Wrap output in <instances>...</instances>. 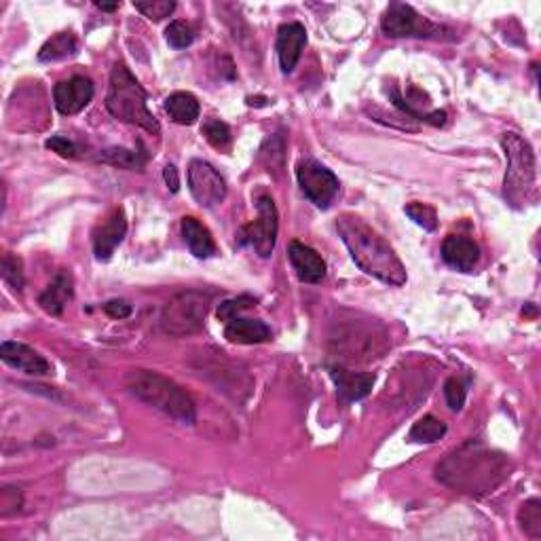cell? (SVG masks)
Returning <instances> with one entry per match:
<instances>
[{"instance_id": "1", "label": "cell", "mask_w": 541, "mask_h": 541, "mask_svg": "<svg viewBox=\"0 0 541 541\" xmlns=\"http://www.w3.org/2000/svg\"><path fill=\"white\" fill-rule=\"evenodd\" d=\"M512 463L506 455L480 440H467L435 466V478L466 495H487L510 478Z\"/></svg>"}, {"instance_id": "2", "label": "cell", "mask_w": 541, "mask_h": 541, "mask_svg": "<svg viewBox=\"0 0 541 541\" xmlns=\"http://www.w3.org/2000/svg\"><path fill=\"white\" fill-rule=\"evenodd\" d=\"M336 231L364 273L372 275L389 286L406 284V269L397 254L377 231L370 229L362 218L343 214L336 220Z\"/></svg>"}, {"instance_id": "3", "label": "cell", "mask_w": 541, "mask_h": 541, "mask_svg": "<svg viewBox=\"0 0 541 541\" xmlns=\"http://www.w3.org/2000/svg\"><path fill=\"white\" fill-rule=\"evenodd\" d=\"M125 389L140 402L157 408V411L176 419V421L186 425L195 423L197 411L191 396L180 385H176L174 380L154 372V370H129L125 374Z\"/></svg>"}, {"instance_id": "4", "label": "cell", "mask_w": 541, "mask_h": 541, "mask_svg": "<svg viewBox=\"0 0 541 541\" xmlns=\"http://www.w3.org/2000/svg\"><path fill=\"white\" fill-rule=\"evenodd\" d=\"M106 108L114 119L142 127V129L159 134L161 125L148 110V96L145 87L137 82L125 64H114L110 73V85L106 93Z\"/></svg>"}, {"instance_id": "5", "label": "cell", "mask_w": 541, "mask_h": 541, "mask_svg": "<svg viewBox=\"0 0 541 541\" xmlns=\"http://www.w3.org/2000/svg\"><path fill=\"white\" fill-rule=\"evenodd\" d=\"M501 146L507 159L504 197L512 208L529 206L537 199V163H535L533 146L514 131L504 134Z\"/></svg>"}, {"instance_id": "6", "label": "cell", "mask_w": 541, "mask_h": 541, "mask_svg": "<svg viewBox=\"0 0 541 541\" xmlns=\"http://www.w3.org/2000/svg\"><path fill=\"white\" fill-rule=\"evenodd\" d=\"M212 296L199 290H184L169 298L161 311V330L168 336L182 339L199 333L206 324Z\"/></svg>"}, {"instance_id": "7", "label": "cell", "mask_w": 541, "mask_h": 541, "mask_svg": "<svg viewBox=\"0 0 541 541\" xmlns=\"http://www.w3.org/2000/svg\"><path fill=\"white\" fill-rule=\"evenodd\" d=\"M380 27L389 38H404V36H419V38H443L451 35L444 26L434 24L423 15H419L411 4L404 3H391L385 11Z\"/></svg>"}, {"instance_id": "8", "label": "cell", "mask_w": 541, "mask_h": 541, "mask_svg": "<svg viewBox=\"0 0 541 541\" xmlns=\"http://www.w3.org/2000/svg\"><path fill=\"white\" fill-rule=\"evenodd\" d=\"M258 218L252 224H246L244 229L237 233L239 237V244L244 246H254V250L261 258H269L273 254L275 239H278V229H279V218H278V208H275L273 199L263 195L256 201Z\"/></svg>"}, {"instance_id": "9", "label": "cell", "mask_w": 541, "mask_h": 541, "mask_svg": "<svg viewBox=\"0 0 541 541\" xmlns=\"http://www.w3.org/2000/svg\"><path fill=\"white\" fill-rule=\"evenodd\" d=\"M379 328L372 325H349V328L339 330V334L333 336V343H336V349H339L341 357L345 360H372V357H380V353L385 351V334H377Z\"/></svg>"}, {"instance_id": "10", "label": "cell", "mask_w": 541, "mask_h": 541, "mask_svg": "<svg viewBox=\"0 0 541 541\" xmlns=\"http://www.w3.org/2000/svg\"><path fill=\"white\" fill-rule=\"evenodd\" d=\"M296 178L309 201L316 203L322 209L330 208V203L339 195V178L328 168H324L322 163L313 161V159H305V161L298 163Z\"/></svg>"}, {"instance_id": "11", "label": "cell", "mask_w": 541, "mask_h": 541, "mask_svg": "<svg viewBox=\"0 0 541 541\" xmlns=\"http://www.w3.org/2000/svg\"><path fill=\"white\" fill-rule=\"evenodd\" d=\"M189 189L201 208H216L226 197L224 178L203 159H192L189 163Z\"/></svg>"}, {"instance_id": "12", "label": "cell", "mask_w": 541, "mask_h": 541, "mask_svg": "<svg viewBox=\"0 0 541 541\" xmlns=\"http://www.w3.org/2000/svg\"><path fill=\"white\" fill-rule=\"evenodd\" d=\"M93 99V82L85 76H73V79L58 82L53 87V102L59 113L70 117V114H79L81 110L90 106Z\"/></svg>"}, {"instance_id": "13", "label": "cell", "mask_w": 541, "mask_h": 541, "mask_svg": "<svg viewBox=\"0 0 541 541\" xmlns=\"http://www.w3.org/2000/svg\"><path fill=\"white\" fill-rule=\"evenodd\" d=\"M127 233V218L125 212L121 208L114 209L108 218H104L102 223L96 226L93 231V252L99 263L110 261L114 250H117L121 241Z\"/></svg>"}, {"instance_id": "14", "label": "cell", "mask_w": 541, "mask_h": 541, "mask_svg": "<svg viewBox=\"0 0 541 541\" xmlns=\"http://www.w3.org/2000/svg\"><path fill=\"white\" fill-rule=\"evenodd\" d=\"M0 357L7 366L21 370L26 374H36L38 377V374L51 372V364L41 353L24 343H18V341H4L3 347H0Z\"/></svg>"}, {"instance_id": "15", "label": "cell", "mask_w": 541, "mask_h": 541, "mask_svg": "<svg viewBox=\"0 0 541 541\" xmlns=\"http://www.w3.org/2000/svg\"><path fill=\"white\" fill-rule=\"evenodd\" d=\"M307 45V30L298 21L284 24L278 32V58L281 64V73L290 74L301 59L302 49Z\"/></svg>"}, {"instance_id": "16", "label": "cell", "mask_w": 541, "mask_h": 541, "mask_svg": "<svg viewBox=\"0 0 541 541\" xmlns=\"http://www.w3.org/2000/svg\"><path fill=\"white\" fill-rule=\"evenodd\" d=\"M330 377L336 385V394L343 402H360L372 391L374 374L353 372L343 366L330 368Z\"/></svg>"}, {"instance_id": "17", "label": "cell", "mask_w": 541, "mask_h": 541, "mask_svg": "<svg viewBox=\"0 0 541 541\" xmlns=\"http://www.w3.org/2000/svg\"><path fill=\"white\" fill-rule=\"evenodd\" d=\"M290 263L294 267L298 279L305 284H319L325 278V263L319 254L302 244V241H292L290 244Z\"/></svg>"}, {"instance_id": "18", "label": "cell", "mask_w": 541, "mask_h": 541, "mask_svg": "<svg viewBox=\"0 0 541 541\" xmlns=\"http://www.w3.org/2000/svg\"><path fill=\"white\" fill-rule=\"evenodd\" d=\"M443 258L452 269L469 273L480 261V250L472 239L461 235H449L443 244Z\"/></svg>"}, {"instance_id": "19", "label": "cell", "mask_w": 541, "mask_h": 541, "mask_svg": "<svg viewBox=\"0 0 541 541\" xmlns=\"http://www.w3.org/2000/svg\"><path fill=\"white\" fill-rule=\"evenodd\" d=\"M224 336L226 341H231L235 345H258L267 343L270 339V328L261 319L235 318L231 322H226Z\"/></svg>"}, {"instance_id": "20", "label": "cell", "mask_w": 541, "mask_h": 541, "mask_svg": "<svg viewBox=\"0 0 541 541\" xmlns=\"http://www.w3.org/2000/svg\"><path fill=\"white\" fill-rule=\"evenodd\" d=\"M70 298H73V278H70L68 270H59L51 284L47 286V290L38 298V305L45 309L49 316H62L66 302Z\"/></svg>"}, {"instance_id": "21", "label": "cell", "mask_w": 541, "mask_h": 541, "mask_svg": "<svg viewBox=\"0 0 541 541\" xmlns=\"http://www.w3.org/2000/svg\"><path fill=\"white\" fill-rule=\"evenodd\" d=\"M182 237H184L186 246H189L191 254H195L197 258H209L214 252H216V246H214L212 233L199 223L197 218L184 216L182 218Z\"/></svg>"}, {"instance_id": "22", "label": "cell", "mask_w": 541, "mask_h": 541, "mask_svg": "<svg viewBox=\"0 0 541 541\" xmlns=\"http://www.w3.org/2000/svg\"><path fill=\"white\" fill-rule=\"evenodd\" d=\"M165 113L178 125H192L199 119L201 108H199L197 98L192 93L176 91L169 98H165Z\"/></svg>"}, {"instance_id": "23", "label": "cell", "mask_w": 541, "mask_h": 541, "mask_svg": "<svg viewBox=\"0 0 541 541\" xmlns=\"http://www.w3.org/2000/svg\"><path fill=\"white\" fill-rule=\"evenodd\" d=\"M76 38L70 35V32H59V35H55L49 38L45 45L41 47V51H38V59L41 62H59V59L70 58V55L76 53Z\"/></svg>"}, {"instance_id": "24", "label": "cell", "mask_w": 541, "mask_h": 541, "mask_svg": "<svg viewBox=\"0 0 541 541\" xmlns=\"http://www.w3.org/2000/svg\"><path fill=\"white\" fill-rule=\"evenodd\" d=\"M98 161L123 169H142L146 163V151H129V148H106L98 154Z\"/></svg>"}, {"instance_id": "25", "label": "cell", "mask_w": 541, "mask_h": 541, "mask_svg": "<svg viewBox=\"0 0 541 541\" xmlns=\"http://www.w3.org/2000/svg\"><path fill=\"white\" fill-rule=\"evenodd\" d=\"M444 434H446V425L440 421V419L427 415V417L419 419V421L412 425L408 438H411L412 443H419V444H434V443H438Z\"/></svg>"}, {"instance_id": "26", "label": "cell", "mask_w": 541, "mask_h": 541, "mask_svg": "<svg viewBox=\"0 0 541 541\" xmlns=\"http://www.w3.org/2000/svg\"><path fill=\"white\" fill-rule=\"evenodd\" d=\"M518 524L524 535L531 539H541V501L537 497L527 499L518 510Z\"/></svg>"}, {"instance_id": "27", "label": "cell", "mask_w": 541, "mask_h": 541, "mask_svg": "<svg viewBox=\"0 0 541 541\" xmlns=\"http://www.w3.org/2000/svg\"><path fill=\"white\" fill-rule=\"evenodd\" d=\"M0 273H3V279L7 281L13 290H21L24 288V264L15 254L4 252L3 254V264H0Z\"/></svg>"}, {"instance_id": "28", "label": "cell", "mask_w": 541, "mask_h": 541, "mask_svg": "<svg viewBox=\"0 0 541 541\" xmlns=\"http://www.w3.org/2000/svg\"><path fill=\"white\" fill-rule=\"evenodd\" d=\"M134 7L151 21H161L174 13L176 3L172 0H137Z\"/></svg>"}, {"instance_id": "29", "label": "cell", "mask_w": 541, "mask_h": 541, "mask_svg": "<svg viewBox=\"0 0 541 541\" xmlns=\"http://www.w3.org/2000/svg\"><path fill=\"white\" fill-rule=\"evenodd\" d=\"M284 151H286V142L279 134H275L273 137H269L264 142V146L261 148V159L264 165L270 169H281L284 168Z\"/></svg>"}, {"instance_id": "30", "label": "cell", "mask_w": 541, "mask_h": 541, "mask_svg": "<svg viewBox=\"0 0 541 541\" xmlns=\"http://www.w3.org/2000/svg\"><path fill=\"white\" fill-rule=\"evenodd\" d=\"M254 305H256V298L241 294V296L229 298V301L220 302L216 316H218V319H223V322H231V319L239 318V313L247 311V309H252Z\"/></svg>"}, {"instance_id": "31", "label": "cell", "mask_w": 541, "mask_h": 541, "mask_svg": "<svg viewBox=\"0 0 541 541\" xmlns=\"http://www.w3.org/2000/svg\"><path fill=\"white\" fill-rule=\"evenodd\" d=\"M201 131H203V136H206V140L214 148H220V151H223V148H226V146L231 145V129H229V125L223 123V121H220V119H208L206 123H203Z\"/></svg>"}, {"instance_id": "32", "label": "cell", "mask_w": 541, "mask_h": 541, "mask_svg": "<svg viewBox=\"0 0 541 541\" xmlns=\"http://www.w3.org/2000/svg\"><path fill=\"white\" fill-rule=\"evenodd\" d=\"M404 212L411 216V220H415L419 226H423L425 231H435L438 226V216H435V209L429 208L427 203H419L412 201L404 208Z\"/></svg>"}, {"instance_id": "33", "label": "cell", "mask_w": 541, "mask_h": 541, "mask_svg": "<svg viewBox=\"0 0 541 541\" xmlns=\"http://www.w3.org/2000/svg\"><path fill=\"white\" fill-rule=\"evenodd\" d=\"M165 38H168L169 47L186 49L192 43V38H195V35H192L191 26L186 24V21L176 20V21H172V24L168 26V30H165Z\"/></svg>"}, {"instance_id": "34", "label": "cell", "mask_w": 541, "mask_h": 541, "mask_svg": "<svg viewBox=\"0 0 541 541\" xmlns=\"http://www.w3.org/2000/svg\"><path fill=\"white\" fill-rule=\"evenodd\" d=\"M444 396H446V402H449V406L452 408V411H461L463 404H466V396H467L466 383H463L461 379L451 377L444 383Z\"/></svg>"}, {"instance_id": "35", "label": "cell", "mask_w": 541, "mask_h": 541, "mask_svg": "<svg viewBox=\"0 0 541 541\" xmlns=\"http://www.w3.org/2000/svg\"><path fill=\"white\" fill-rule=\"evenodd\" d=\"M47 148H51L53 153H58L59 157H76V146L74 142H70L68 137H62V136H53L49 137L47 140Z\"/></svg>"}, {"instance_id": "36", "label": "cell", "mask_w": 541, "mask_h": 541, "mask_svg": "<svg viewBox=\"0 0 541 541\" xmlns=\"http://www.w3.org/2000/svg\"><path fill=\"white\" fill-rule=\"evenodd\" d=\"M0 507H3V516H9L11 512L20 510L21 507V493L20 489H4L0 495Z\"/></svg>"}, {"instance_id": "37", "label": "cell", "mask_w": 541, "mask_h": 541, "mask_svg": "<svg viewBox=\"0 0 541 541\" xmlns=\"http://www.w3.org/2000/svg\"><path fill=\"white\" fill-rule=\"evenodd\" d=\"M104 311L113 319H125L131 316V305L125 301H110L104 305Z\"/></svg>"}, {"instance_id": "38", "label": "cell", "mask_w": 541, "mask_h": 541, "mask_svg": "<svg viewBox=\"0 0 541 541\" xmlns=\"http://www.w3.org/2000/svg\"><path fill=\"white\" fill-rule=\"evenodd\" d=\"M163 180H165V184H168L169 191L178 192V189H180V176H178V169H176L174 165H165Z\"/></svg>"}, {"instance_id": "39", "label": "cell", "mask_w": 541, "mask_h": 541, "mask_svg": "<svg viewBox=\"0 0 541 541\" xmlns=\"http://www.w3.org/2000/svg\"><path fill=\"white\" fill-rule=\"evenodd\" d=\"M250 106H267V98H247Z\"/></svg>"}, {"instance_id": "40", "label": "cell", "mask_w": 541, "mask_h": 541, "mask_svg": "<svg viewBox=\"0 0 541 541\" xmlns=\"http://www.w3.org/2000/svg\"><path fill=\"white\" fill-rule=\"evenodd\" d=\"M96 7L98 9H102V11H117L119 9V4L114 3V4H104V3H96Z\"/></svg>"}]
</instances>
